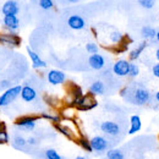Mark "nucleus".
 Wrapping results in <instances>:
<instances>
[{
	"instance_id": "nucleus-1",
	"label": "nucleus",
	"mask_w": 159,
	"mask_h": 159,
	"mask_svg": "<svg viewBox=\"0 0 159 159\" xmlns=\"http://www.w3.org/2000/svg\"><path fill=\"white\" fill-rule=\"evenodd\" d=\"M152 99L151 92L144 88V87H139L132 92V102L136 105H146Z\"/></svg>"
},
{
	"instance_id": "nucleus-2",
	"label": "nucleus",
	"mask_w": 159,
	"mask_h": 159,
	"mask_svg": "<svg viewBox=\"0 0 159 159\" xmlns=\"http://www.w3.org/2000/svg\"><path fill=\"white\" fill-rule=\"evenodd\" d=\"M21 89H22L21 86H15L5 91L4 94L0 96V107H6L11 102H14L19 96H21Z\"/></svg>"
},
{
	"instance_id": "nucleus-3",
	"label": "nucleus",
	"mask_w": 159,
	"mask_h": 159,
	"mask_svg": "<svg viewBox=\"0 0 159 159\" xmlns=\"http://www.w3.org/2000/svg\"><path fill=\"white\" fill-rule=\"evenodd\" d=\"M74 105H76V108L79 110H91V109L96 108L98 105V103L93 98L92 94H86V96L81 97L79 100H76L74 103Z\"/></svg>"
},
{
	"instance_id": "nucleus-4",
	"label": "nucleus",
	"mask_w": 159,
	"mask_h": 159,
	"mask_svg": "<svg viewBox=\"0 0 159 159\" xmlns=\"http://www.w3.org/2000/svg\"><path fill=\"white\" fill-rule=\"evenodd\" d=\"M113 72L119 76V77H125V76H129V72H130V61L124 59L118 60L114 65H113Z\"/></svg>"
},
{
	"instance_id": "nucleus-5",
	"label": "nucleus",
	"mask_w": 159,
	"mask_h": 159,
	"mask_svg": "<svg viewBox=\"0 0 159 159\" xmlns=\"http://www.w3.org/2000/svg\"><path fill=\"white\" fill-rule=\"evenodd\" d=\"M37 120V116H22L16 121V126L23 131H32L36 127Z\"/></svg>"
},
{
	"instance_id": "nucleus-6",
	"label": "nucleus",
	"mask_w": 159,
	"mask_h": 159,
	"mask_svg": "<svg viewBox=\"0 0 159 159\" xmlns=\"http://www.w3.org/2000/svg\"><path fill=\"white\" fill-rule=\"evenodd\" d=\"M100 130L109 136H118L120 134V126L115 121H103L100 124Z\"/></svg>"
},
{
	"instance_id": "nucleus-7",
	"label": "nucleus",
	"mask_w": 159,
	"mask_h": 159,
	"mask_svg": "<svg viewBox=\"0 0 159 159\" xmlns=\"http://www.w3.org/2000/svg\"><path fill=\"white\" fill-rule=\"evenodd\" d=\"M47 79L50 84L58 86V84H62L66 81V75L60 70H50L47 75Z\"/></svg>"
},
{
	"instance_id": "nucleus-8",
	"label": "nucleus",
	"mask_w": 159,
	"mask_h": 159,
	"mask_svg": "<svg viewBox=\"0 0 159 159\" xmlns=\"http://www.w3.org/2000/svg\"><path fill=\"white\" fill-rule=\"evenodd\" d=\"M91 147L96 152H105L109 148V142L102 136H94L92 139H89Z\"/></svg>"
},
{
	"instance_id": "nucleus-9",
	"label": "nucleus",
	"mask_w": 159,
	"mask_h": 159,
	"mask_svg": "<svg viewBox=\"0 0 159 159\" xmlns=\"http://www.w3.org/2000/svg\"><path fill=\"white\" fill-rule=\"evenodd\" d=\"M2 14L5 16H16L20 11V7H19V4L16 1H6L4 2L2 5Z\"/></svg>"
},
{
	"instance_id": "nucleus-10",
	"label": "nucleus",
	"mask_w": 159,
	"mask_h": 159,
	"mask_svg": "<svg viewBox=\"0 0 159 159\" xmlns=\"http://www.w3.org/2000/svg\"><path fill=\"white\" fill-rule=\"evenodd\" d=\"M67 26L72 30H83L86 27V21L83 20V17H81L80 15H71L69 19H67Z\"/></svg>"
},
{
	"instance_id": "nucleus-11",
	"label": "nucleus",
	"mask_w": 159,
	"mask_h": 159,
	"mask_svg": "<svg viewBox=\"0 0 159 159\" xmlns=\"http://www.w3.org/2000/svg\"><path fill=\"white\" fill-rule=\"evenodd\" d=\"M88 64L93 70H102L105 66V59L100 54H93L88 58Z\"/></svg>"
},
{
	"instance_id": "nucleus-12",
	"label": "nucleus",
	"mask_w": 159,
	"mask_h": 159,
	"mask_svg": "<svg viewBox=\"0 0 159 159\" xmlns=\"http://www.w3.org/2000/svg\"><path fill=\"white\" fill-rule=\"evenodd\" d=\"M21 98L25 102H33L37 98V92L34 88H32L30 86H25L21 89Z\"/></svg>"
},
{
	"instance_id": "nucleus-13",
	"label": "nucleus",
	"mask_w": 159,
	"mask_h": 159,
	"mask_svg": "<svg viewBox=\"0 0 159 159\" xmlns=\"http://www.w3.org/2000/svg\"><path fill=\"white\" fill-rule=\"evenodd\" d=\"M142 129V120L139 115H132L130 118V129H129V135H134L139 132Z\"/></svg>"
},
{
	"instance_id": "nucleus-14",
	"label": "nucleus",
	"mask_w": 159,
	"mask_h": 159,
	"mask_svg": "<svg viewBox=\"0 0 159 159\" xmlns=\"http://www.w3.org/2000/svg\"><path fill=\"white\" fill-rule=\"evenodd\" d=\"M27 53H28L30 58L32 60V64H33V67H34V69H40V67H45V66H47V62H45L44 60L40 59L39 55H38L36 52H33L32 49L27 48Z\"/></svg>"
},
{
	"instance_id": "nucleus-15",
	"label": "nucleus",
	"mask_w": 159,
	"mask_h": 159,
	"mask_svg": "<svg viewBox=\"0 0 159 159\" xmlns=\"http://www.w3.org/2000/svg\"><path fill=\"white\" fill-rule=\"evenodd\" d=\"M105 92V86L102 81H96L89 87V93L92 96H102Z\"/></svg>"
},
{
	"instance_id": "nucleus-16",
	"label": "nucleus",
	"mask_w": 159,
	"mask_h": 159,
	"mask_svg": "<svg viewBox=\"0 0 159 159\" xmlns=\"http://www.w3.org/2000/svg\"><path fill=\"white\" fill-rule=\"evenodd\" d=\"M4 25L6 28L11 30V31H16L20 26V21L17 19V16H5L4 17Z\"/></svg>"
},
{
	"instance_id": "nucleus-17",
	"label": "nucleus",
	"mask_w": 159,
	"mask_h": 159,
	"mask_svg": "<svg viewBox=\"0 0 159 159\" xmlns=\"http://www.w3.org/2000/svg\"><path fill=\"white\" fill-rule=\"evenodd\" d=\"M0 42L4 43V44H7L10 47H15V45H19L21 43L20 37L17 36H12V34H4V36H0Z\"/></svg>"
},
{
	"instance_id": "nucleus-18",
	"label": "nucleus",
	"mask_w": 159,
	"mask_h": 159,
	"mask_svg": "<svg viewBox=\"0 0 159 159\" xmlns=\"http://www.w3.org/2000/svg\"><path fill=\"white\" fill-rule=\"evenodd\" d=\"M147 42L144 40V42H142V43H139V47L137 48H135L134 50H131V53H130V55H129V58L131 61H135V60H137L141 57V54H142V52L147 48Z\"/></svg>"
},
{
	"instance_id": "nucleus-19",
	"label": "nucleus",
	"mask_w": 159,
	"mask_h": 159,
	"mask_svg": "<svg viewBox=\"0 0 159 159\" xmlns=\"http://www.w3.org/2000/svg\"><path fill=\"white\" fill-rule=\"evenodd\" d=\"M156 34H157V30L153 28L152 26H143L141 28V36L144 39H153L156 38Z\"/></svg>"
},
{
	"instance_id": "nucleus-20",
	"label": "nucleus",
	"mask_w": 159,
	"mask_h": 159,
	"mask_svg": "<svg viewBox=\"0 0 159 159\" xmlns=\"http://www.w3.org/2000/svg\"><path fill=\"white\" fill-rule=\"evenodd\" d=\"M107 159H125V156L120 149L113 148L107 151Z\"/></svg>"
},
{
	"instance_id": "nucleus-21",
	"label": "nucleus",
	"mask_w": 159,
	"mask_h": 159,
	"mask_svg": "<svg viewBox=\"0 0 159 159\" xmlns=\"http://www.w3.org/2000/svg\"><path fill=\"white\" fill-rule=\"evenodd\" d=\"M55 126V129L57 130H59L60 134H62L64 136H66L67 139H74V134H72V131L69 129V127H66V126H62V125H60V124H55L54 125Z\"/></svg>"
},
{
	"instance_id": "nucleus-22",
	"label": "nucleus",
	"mask_w": 159,
	"mask_h": 159,
	"mask_svg": "<svg viewBox=\"0 0 159 159\" xmlns=\"http://www.w3.org/2000/svg\"><path fill=\"white\" fill-rule=\"evenodd\" d=\"M124 34L121 33V32H118V31H114V32H111L110 33V40H111V43H114V44H119L121 43L122 40H124Z\"/></svg>"
},
{
	"instance_id": "nucleus-23",
	"label": "nucleus",
	"mask_w": 159,
	"mask_h": 159,
	"mask_svg": "<svg viewBox=\"0 0 159 159\" xmlns=\"http://www.w3.org/2000/svg\"><path fill=\"white\" fill-rule=\"evenodd\" d=\"M77 143H79L80 146H81L84 151H87V152H92V151H93V149H92V147H91L89 141L86 139V137H81V139H79Z\"/></svg>"
},
{
	"instance_id": "nucleus-24",
	"label": "nucleus",
	"mask_w": 159,
	"mask_h": 159,
	"mask_svg": "<svg viewBox=\"0 0 159 159\" xmlns=\"http://www.w3.org/2000/svg\"><path fill=\"white\" fill-rule=\"evenodd\" d=\"M45 159H62L61 156L55 151V149H47L45 151Z\"/></svg>"
},
{
	"instance_id": "nucleus-25",
	"label": "nucleus",
	"mask_w": 159,
	"mask_h": 159,
	"mask_svg": "<svg viewBox=\"0 0 159 159\" xmlns=\"http://www.w3.org/2000/svg\"><path fill=\"white\" fill-rule=\"evenodd\" d=\"M26 144H27V141L23 139V137L17 136V137H15V139H14V147H15V148L22 149V148H23Z\"/></svg>"
},
{
	"instance_id": "nucleus-26",
	"label": "nucleus",
	"mask_w": 159,
	"mask_h": 159,
	"mask_svg": "<svg viewBox=\"0 0 159 159\" xmlns=\"http://www.w3.org/2000/svg\"><path fill=\"white\" fill-rule=\"evenodd\" d=\"M139 75V65H136L134 62H130V72H129V76L130 77H137Z\"/></svg>"
},
{
	"instance_id": "nucleus-27",
	"label": "nucleus",
	"mask_w": 159,
	"mask_h": 159,
	"mask_svg": "<svg viewBox=\"0 0 159 159\" xmlns=\"http://www.w3.org/2000/svg\"><path fill=\"white\" fill-rule=\"evenodd\" d=\"M86 50L93 55V54H98V45L96 43H87L86 44Z\"/></svg>"
},
{
	"instance_id": "nucleus-28",
	"label": "nucleus",
	"mask_w": 159,
	"mask_h": 159,
	"mask_svg": "<svg viewBox=\"0 0 159 159\" xmlns=\"http://www.w3.org/2000/svg\"><path fill=\"white\" fill-rule=\"evenodd\" d=\"M139 4L144 9H153L154 5H156V1H153V0H139Z\"/></svg>"
},
{
	"instance_id": "nucleus-29",
	"label": "nucleus",
	"mask_w": 159,
	"mask_h": 159,
	"mask_svg": "<svg viewBox=\"0 0 159 159\" xmlns=\"http://www.w3.org/2000/svg\"><path fill=\"white\" fill-rule=\"evenodd\" d=\"M40 116L44 118V119H48V120H50V121H53L54 124H59L60 122L59 115H50V114H47V113H42Z\"/></svg>"
},
{
	"instance_id": "nucleus-30",
	"label": "nucleus",
	"mask_w": 159,
	"mask_h": 159,
	"mask_svg": "<svg viewBox=\"0 0 159 159\" xmlns=\"http://www.w3.org/2000/svg\"><path fill=\"white\" fill-rule=\"evenodd\" d=\"M39 6L42 9H44V10H50L54 6V2L52 0H40Z\"/></svg>"
},
{
	"instance_id": "nucleus-31",
	"label": "nucleus",
	"mask_w": 159,
	"mask_h": 159,
	"mask_svg": "<svg viewBox=\"0 0 159 159\" xmlns=\"http://www.w3.org/2000/svg\"><path fill=\"white\" fill-rule=\"evenodd\" d=\"M9 142V135L7 132L4 130V131H0V144H4V143H7Z\"/></svg>"
},
{
	"instance_id": "nucleus-32",
	"label": "nucleus",
	"mask_w": 159,
	"mask_h": 159,
	"mask_svg": "<svg viewBox=\"0 0 159 159\" xmlns=\"http://www.w3.org/2000/svg\"><path fill=\"white\" fill-rule=\"evenodd\" d=\"M152 75L154 77L159 79V62H156L153 66H152Z\"/></svg>"
},
{
	"instance_id": "nucleus-33",
	"label": "nucleus",
	"mask_w": 159,
	"mask_h": 159,
	"mask_svg": "<svg viewBox=\"0 0 159 159\" xmlns=\"http://www.w3.org/2000/svg\"><path fill=\"white\" fill-rule=\"evenodd\" d=\"M27 143L31 144V146H34V144H37V139H34V137H30V139H27Z\"/></svg>"
},
{
	"instance_id": "nucleus-34",
	"label": "nucleus",
	"mask_w": 159,
	"mask_h": 159,
	"mask_svg": "<svg viewBox=\"0 0 159 159\" xmlns=\"http://www.w3.org/2000/svg\"><path fill=\"white\" fill-rule=\"evenodd\" d=\"M0 84H1V86H0L1 88H2V87H7V86H9V81H2Z\"/></svg>"
},
{
	"instance_id": "nucleus-35",
	"label": "nucleus",
	"mask_w": 159,
	"mask_h": 159,
	"mask_svg": "<svg viewBox=\"0 0 159 159\" xmlns=\"http://www.w3.org/2000/svg\"><path fill=\"white\" fill-rule=\"evenodd\" d=\"M156 59L158 60V62H159V48L157 49V52H156Z\"/></svg>"
},
{
	"instance_id": "nucleus-36",
	"label": "nucleus",
	"mask_w": 159,
	"mask_h": 159,
	"mask_svg": "<svg viewBox=\"0 0 159 159\" xmlns=\"http://www.w3.org/2000/svg\"><path fill=\"white\" fill-rule=\"evenodd\" d=\"M154 98H156V100H157V102H158V103H159V91H158V92H157V93H156V96H154Z\"/></svg>"
},
{
	"instance_id": "nucleus-37",
	"label": "nucleus",
	"mask_w": 159,
	"mask_h": 159,
	"mask_svg": "<svg viewBox=\"0 0 159 159\" xmlns=\"http://www.w3.org/2000/svg\"><path fill=\"white\" fill-rule=\"evenodd\" d=\"M156 40H157V42L159 43V30L157 31V34H156Z\"/></svg>"
},
{
	"instance_id": "nucleus-38",
	"label": "nucleus",
	"mask_w": 159,
	"mask_h": 159,
	"mask_svg": "<svg viewBox=\"0 0 159 159\" xmlns=\"http://www.w3.org/2000/svg\"><path fill=\"white\" fill-rule=\"evenodd\" d=\"M75 159H86L84 157H77V158H75Z\"/></svg>"
}]
</instances>
